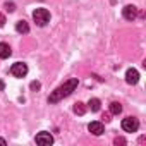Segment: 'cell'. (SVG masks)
<instances>
[{
	"instance_id": "1",
	"label": "cell",
	"mask_w": 146,
	"mask_h": 146,
	"mask_svg": "<svg viewBox=\"0 0 146 146\" xmlns=\"http://www.w3.org/2000/svg\"><path fill=\"white\" fill-rule=\"evenodd\" d=\"M78 84H79V81L76 79V78H72V79H69L67 83H64L62 86H58L55 91H52V95L48 96V102L50 103H57V102H60L62 98H65V96H69L72 91H74L76 88H78Z\"/></svg>"
},
{
	"instance_id": "2",
	"label": "cell",
	"mask_w": 146,
	"mask_h": 146,
	"mask_svg": "<svg viewBox=\"0 0 146 146\" xmlns=\"http://www.w3.org/2000/svg\"><path fill=\"white\" fill-rule=\"evenodd\" d=\"M33 19L38 26H45L46 23H50V12L46 9H36L33 12Z\"/></svg>"
},
{
	"instance_id": "3",
	"label": "cell",
	"mask_w": 146,
	"mask_h": 146,
	"mask_svg": "<svg viewBox=\"0 0 146 146\" xmlns=\"http://www.w3.org/2000/svg\"><path fill=\"white\" fill-rule=\"evenodd\" d=\"M122 129H124L125 132H136V131L139 129L137 119H136V117H125V119L122 120Z\"/></svg>"
},
{
	"instance_id": "4",
	"label": "cell",
	"mask_w": 146,
	"mask_h": 146,
	"mask_svg": "<svg viewBox=\"0 0 146 146\" xmlns=\"http://www.w3.org/2000/svg\"><path fill=\"white\" fill-rule=\"evenodd\" d=\"M11 74L14 78H24L28 74V65L23 64V62H16L12 67H11Z\"/></svg>"
},
{
	"instance_id": "5",
	"label": "cell",
	"mask_w": 146,
	"mask_h": 146,
	"mask_svg": "<svg viewBox=\"0 0 146 146\" xmlns=\"http://www.w3.org/2000/svg\"><path fill=\"white\" fill-rule=\"evenodd\" d=\"M53 143V136L50 134V132H40V134H36V144H41V146H50Z\"/></svg>"
},
{
	"instance_id": "6",
	"label": "cell",
	"mask_w": 146,
	"mask_h": 146,
	"mask_svg": "<svg viewBox=\"0 0 146 146\" xmlns=\"http://www.w3.org/2000/svg\"><path fill=\"white\" fill-rule=\"evenodd\" d=\"M122 16H124L127 21H134V19L137 17V9H136L134 5H125V7L122 9Z\"/></svg>"
},
{
	"instance_id": "7",
	"label": "cell",
	"mask_w": 146,
	"mask_h": 146,
	"mask_svg": "<svg viewBox=\"0 0 146 146\" xmlns=\"http://www.w3.org/2000/svg\"><path fill=\"white\" fill-rule=\"evenodd\" d=\"M125 81H127V84H137V81H139V72L136 69H129L125 72Z\"/></svg>"
},
{
	"instance_id": "8",
	"label": "cell",
	"mask_w": 146,
	"mask_h": 146,
	"mask_svg": "<svg viewBox=\"0 0 146 146\" xmlns=\"http://www.w3.org/2000/svg\"><path fill=\"white\" fill-rule=\"evenodd\" d=\"M88 129H90V132L91 134H95V136H102L103 134V124L102 122H98V120H95V122H91L90 125H88Z\"/></svg>"
},
{
	"instance_id": "9",
	"label": "cell",
	"mask_w": 146,
	"mask_h": 146,
	"mask_svg": "<svg viewBox=\"0 0 146 146\" xmlns=\"http://www.w3.org/2000/svg\"><path fill=\"white\" fill-rule=\"evenodd\" d=\"M16 31L21 33V35H26V33H29V24H28L26 21H17V24H16Z\"/></svg>"
},
{
	"instance_id": "10",
	"label": "cell",
	"mask_w": 146,
	"mask_h": 146,
	"mask_svg": "<svg viewBox=\"0 0 146 146\" xmlns=\"http://www.w3.org/2000/svg\"><path fill=\"white\" fill-rule=\"evenodd\" d=\"M11 46L7 43H0V58H9L11 57Z\"/></svg>"
},
{
	"instance_id": "11",
	"label": "cell",
	"mask_w": 146,
	"mask_h": 146,
	"mask_svg": "<svg viewBox=\"0 0 146 146\" xmlns=\"http://www.w3.org/2000/svg\"><path fill=\"white\" fill-rule=\"evenodd\" d=\"M88 105H90V108H91L93 112H98V110H100V105H102V102H100L98 98H91Z\"/></svg>"
},
{
	"instance_id": "12",
	"label": "cell",
	"mask_w": 146,
	"mask_h": 146,
	"mask_svg": "<svg viewBox=\"0 0 146 146\" xmlns=\"http://www.w3.org/2000/svg\"><path fill=\"white\" fill-rule=\"evenodd\" d=\"M110 112H112L113 115H119V113L122 112V105L117 103V102H112V103H110Z\"/></svg>"
},
{
	"instance_id": "13",
	"label": "cell",
	"mask_w": 146,
	"mask_h": 146,
	"mask_svg": "<svg viewBox=\"0 0 146 146\" xmlns=\"http://www.w3.org/2000/svg\"><path fill=\"white\" fill-rule=\"evenodd\" d=\"M74 112H76L78 115H84V113H86V107H84V103L78 102V103L74 105Z\"/></svg>"
},
{
	"instance_id": "14",
	"label": "cell",
	"mask_w": 146,
	"mask_h": 146,
	"mask_svg": "<svg viewBox=\"0 0 146 146\" xmlns=\"http://www.w3.org/2000/svg\"><path fill=\"white\" fill-rule=\"evenodd\" d=\"M5 11H9V12H14V11H16V5H14L12 2H7V4H5Z\"/></svg>"
},
{
	"instance_id": "15",
	"label": "cell",
	"mask_w": 146,
	"mask_h": 146,
	"mask_svg": "<svg viewBox=\"0 0 146 146\" xmlns=\"http://www.w3.org/2000/svg\"><path fill=\"white\" fill-rule=\"evenodd\" d=\"M40 86H41V84H40L38 81H33V83H31V90H35V91H38V90H40Z\"/></svg>"
},
{
	"instance_id": "16",
	"label": "cell",
	"mask_w": 146,
	"mask_h": 146,
	"mask_svg": "<svg viewBox=\"0 0 146 146\" xmlns=\"http://www.w3.org/2000/svg\"><path fill=\"white\" fill-rule=\"evenodd\" d=\"M4 24H5V16H4V14H0V28H2Z\"/></svg>"
},
{
	"instance_id": "17",
	"label": "cell",
	"mask_w": 146,
	"mask_h": 146,
	"mask_svg": "<svg viewBox=\"0 0 146 146\" xmlns=\"http://www.w3.org/2000/svg\"><path fill=\"white\" fill-rule=\"evenodd\" d=\"M124 143H125L124 137H117V139H115V144H124Z\"/></svg>"
},
{
	"instance_id": "18",
	"label": "cell",
	"mask_w": 146,
	"mask_h": 146,
	"mask_svg": "<svg viewBox=\"0 0 146 146\" xmlns=\"http://www.w3.org/2000/svg\"><path fill=\"white\" fill-rule=\"evenodd\" d=\"M4 88H5V84H4V81L0 79V91H4Z\"/></svg>"
},
{
	"instance_id": "19",
	"label": "cell",
	"mask_w": 146,
	"mask_h": 146,
	"mask_svg": "<svg viewBox=\"0 0 146 146\" xmlns=\"http://www.w3.org/2000/svg\"><path fill=\"white\" fill-rule=\"evenodd\" d=\"M0 144H7V143H5V139H2V137H0Z\"/></svg>"
}]
</instances>
